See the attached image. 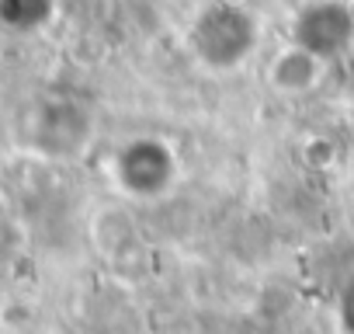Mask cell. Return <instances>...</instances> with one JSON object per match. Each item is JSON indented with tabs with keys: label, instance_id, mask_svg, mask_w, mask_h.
Returning <instances> with one entry per match:
<instances>
[{
	"label": "cell",
	"instance_id": "obj_3",
	"mask_svg": "<svg viewBox=\"0 0 354 334\" xmlns=\"http://www.w3.org/2000/svg\"><path fill=\"white\" fill-rule=\"evenodd\" d=\"M292 42L323 63L344 56L354 42V11L344 0H309L295 11Z\"/></svg>",
	"mask_w": 354,
	"mask_h": 334
},
{
	"label": "cell",
	"instance_id": "obj_7",
	"mask_svg": "<svg viewBox=\"0 0 354 334\" xmlns=\"http://www.w3.org/2000/svg\"><path fill=\"white\" fill-rule=\"evenodd\" d=\"M337 313H340V327H344V334H354V279L344 282L340 299H337Z\"/></svg>",
	"mask_w": 354,
	"mask_h": 334
},
{
	"label": "cell",
	"instance_id": "obj_2",
	"mask_svg": "<svg viewBox=\"0 0 354 334\" xmlns=\"http://www.w3.org/2000/svg\"><path fill=\"white\" fill-rule=\"evenodd\" d=\"M115 182L125 195L132 199H160L170 192L174 178H177V157L163 139L142 136L125 143L115 160H111Z\"/></svg>",
	"mask_w": 354,
	"mask_h": 334
},
{
	"label": "cell",
	"instance_id": "obj_1",
	"mask_svg": "<svg viewBox=\"0 0 354 334\" xmlns=\"http://www.w3.org/2000/svg\"><path fill=\"white\" fill-rule=\"evenodd\" d=\"M257 42H261V25L254 11H247L243 4H233V0H212L209 8L198 11L188 32L192 53L216 73H230L243 67L250 53L257 49Z\"/></svg>",
	"mask_w": 354,
	"mask_h": 334
},
{
	"label": "cell",
	"instance_id": "obj_4",
	"mask_svg": "<svg viewBox=\"0 0 354 334\" xmlns=\"http://www.w3.org/2000/svg\"><path fill=\"white\" fill-rule=\"evenodd\" d=\"M91 136V118L77 101L66 98H53L46 105H39V112L32 115V139L39 150L66 157L77 153Z\"/></svg>",
	"mask_w": 354,
	"mask_h": 334
},
{
	"label": "cell",
	"instance_id": "obj_8",
	"mask_svg": "<svg viewBox=\"0 0 354 334\" xmlns=\"http://www.w3.org/2000/svg\"><path fill=\"white\" fill-rule=\"evenodd\" d=\"M0 216H4V199H0Z\"/></svg>",
	"mask_w": 354,
	"mask_h": 334
},
{
	"label": "cell",
	"instance_id": "obj_6",
	"mask_svg": "<svg viewBox=\"0 0 354 334\" xmlns=\"http://www.w3.org/2000/svg\"><path fill=\"white\" fill-rule=\"evenodd\" d=\"M56 0H0V28L8 32H39L53 21Z\"/></svg>",
	"mask_w": 354,
	"mask_h": 334
},
{
	"label": "cell",
	"instance_id": "obj_5",
	"mask_svg": "<svg viewBox=\"0 0 354 334\" xmlns=\"http://www.w3.org/2000/svg\"><path fill=\"white\" fill-rule=\"evenodd\" d=\"M323 73H326V63L319 56L299 49L295 42L285 46L281 53H274L268 63V84L281 94H306L323 84Z\"/></svg>",
	"mask_w": 354,
	"mask_h": 334
}]
</instances>
